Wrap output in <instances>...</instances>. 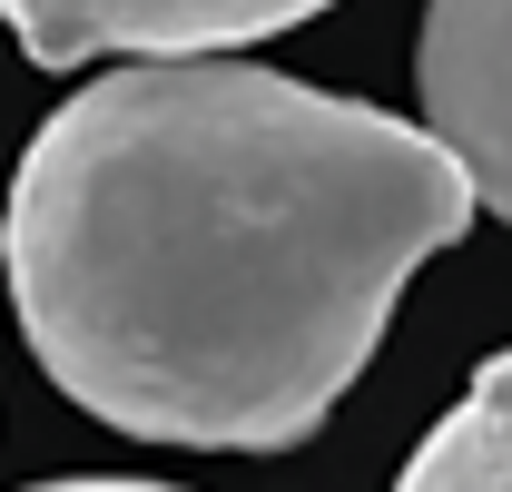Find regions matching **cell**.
<instances>
[{"instance_id": "cell-1", "label": "cell", "mask_w": 512, "mask_h": 492, "mask_svg": "<svg viewBox=\"0 0 512 492\" xmlns=\"http://www.w3.org/2000/svg\"><path fill=\"white\" fill-rule=\"evenodd\" d=\"M463 227L453 158L375 99L256 60H128L20 148L0 266L79 414L188 453H286Z\"/></svg>"}, {"instance_id": "cell-2", "label": "cell", "mask_w": 512, "mask_h": 492, "mask_svg": "<svg viewBox=\"0 0 512 492\" xmlns=\"http://www.w3.org/2000/svg\"><path fill=\"white\" fill-rule=\"evenodd\" d=\"M335 0H0V30L40 69L89 60H227Z\"/></svg>"}, {"instance_id": "cell-3", "label": "cell", "mask_w": 512, "mask_h": 492, "mask_svg": "<svg viewBox=\"0 0 512 492\" xmlns=\"http://www.w3.org/2000/svg\"><path fill=\"white\" fill-rule=\"evenodd\" d=\"M424 138L453 158L473 217L512 207V0H434L424 10Z\"/></svg>"}, {"instance_id": "cell-4", "label": "cell", "mask_w": 512, "mask_h": 492, "mask_svg": "<svg viewBox=\"0 0 512 492\" xmlns=\"http://www.w3.org/2000/svg\"><path fill=\"white\" fill-rule=\"evenodd\" d=\"M394 492H512V365H493L463 384L444 424L424 433V453L394 473Z\"/></svg>"}, {"instance_id": "cell-5", "label": "cell", "mask_w": 512, "mask_h": 492, "mask_svg": "<svg viewBox=\"0 0 512 492\" xmlns=\"http://www.w3.org/2000/svg\"><path fill=\"white\" fill-rule=\"evenodd\" d=\"M30 492H178V483H128V473L99 483V473H89V483H30Z\"/></svg>"}]
</instances>
